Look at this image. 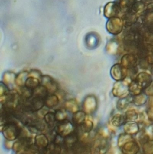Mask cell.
<instances>
[{
    "instance_id": "obj_32",
    "label": "cell",
    "mask_w": 153,
    "mask_h": 154,
    "mask_svg": "<svg viewBox=\"0 0 153 154\" xmlns=\"http://www.w3.org/2000/svg\"><path fill=\"white\" fill-rule=\"evenodd\" d=\"M11 140H7L5 141V147L8 149H12V147H13V144H12L11 143Z\"/></svg>"
},
{
    "instance_id": "obj_33",
    "label": "cell",
    "mask_w": 153,
    "mask_h": 154,
    "mask_svg": "<svg viewBox=\"0 0 153 154\" xmlns=\"http://www.w3.org/2000/svg\"><path fill=\"white\" fill-rule=\"evenodd\" d=\"M149 103L150 106H153V96H151V98L149 99Z\"/></svg>"
},
{
    "instance_id": "obj_7",
    "label": "cell",
    "mask_w": 153,
    "mask_h": 154,
    "mask_svg": "<svg viewBox=\"0 0 153 154\" xmlns=\"http://www.w3.org/2000/svg\"><path fill=\"white\" fill-rule=\"evenodd\" d=\"M41 85L47 88L49 92L54 93L58 89V86L57 82L51 76L48 75H42L41 80Z\"/></svg>"
},
{
    "instance_id": "obj_21",
    "label": "cell",
    "mask_w": 153,
    "mask_h": 154,
    "mask_svg": "<svg viewBox=\"0 0 153 154\" xmlns=\"http://www.w3.org/2000/svg\"><path fill=\"white\" fill-rule=\"evenodd\" d=\"M127 96L123 97V98L119 100L117 103V108L119 110H124L127 108L131 101H133V99H131L129 97Z\"/></svg>"
},
{
    "instance_id": "obj_11",
    "label": "cell",
    "mask_w": 153,
    "mask_h": 154,
    "mask_svg": "<svg viewBox=\"0 0 153 154\" xmlns=\"http://www.w3.org/2000/svg\"><path fill=\"white\" fill-rule=\"evenodd\" d=\"M122 65L126 69L136 71L137 66V59L134 56L130 55H126L122 58Z\"/></svg>"
},
{
    "instance_id": "obj_9",
    "label": "cell",
    "mask_w": 153,
    "mask_h": 154,
    "mask_svg": "<svg viewBox=\"0 0 153 154\" xmlns=\"http://www.w3.org/2000/svg\"><path fill=\"white\" fill-rule=\"evenodd\" d=\"M49 144L48 138L45 134H38L35 137L34 145L39 150L46 151Z\"/></svg>"
},
{
    "instance_id": "obj_19",
    "label": "cell",
    "mask_w": 153,
    "mask_h": 154,
    "mask_svg": "<svg viewBox=\"0 0 153 154\" xmlns=\"http://www.w3.org/2000/svg\"><path fill=\"white\" fill-rule=\"evenodd\" d=\"M65 107L68 111L73 113L76 112L79 109L77 103L73 99L67 100L65 103Z\"/></svg>"
},
{
    "instance_id": "obj_25",
    "label": "cell",
    "mask_w": 153,
    "mask_h": 154,
    "mask_svg": "<svg viewBox=\"0 0 153 154\" xmlns=\"http://www.w3.org/2000/svg\"><path fill=\"white\" fill-rule=\"evenodd\" d=\"M81 128L85 133H88L93 129L94 127L93 122L89 119L85 120V121L80 125Z\"/></svg>"
},
{
    "instance_id": "obj_28",
    "label": "cell",
    "mask_w": 153,
    "mask_h": 154,
    "mask_svg": "<svg viewBox=\"0 0 153 154\" xmlns=\"http://www.w3.org/2000/svg\"><path fill=\"white\" fill-rule=\"evenodd\" d=\"M144 150L146 154L153 153V140H148L144 143Z\"/></svg>"
},
{
    "instance_id": "obj_2",
    "label": "cell",
    "mask_w": 153,
    "mask_h": 154,
    "mask_svg": "<svg viewBox=\"0 0 153 154\" xmlns=\"http://www.w3.org/2000/svg\"><path fill=\"white\" fill-rule=\"evenodd\" d=\"M73 124L67 119L58 122L55 127L56 134L64 137L73 131Z\"/></svg>"
},
{
    "instance_id": "obj_1",
    "label": "cell",
    "mask_w": 153,
    "mask_h": 154,
    "mask_svg": "<svg viewBox=\"0 0 153 154\" xmlns=\"http://www.w3.org/2000/svg\"><path fill=\"white\" fill-rule=\"evenodd\" d=\"M2 126H3L2 128V132L7 140L13 141L19 137L22 134V128L14 120Z\"/></svg>"
},
{
    "instance_id": "obj_20",
    "label": "cell",
    "mask_w": 153,
    "mask_h": 154,
    "mask_svg": "<svg viewBox=\"0 0 153 154\" xmlns=\"http://www.w3.org/2000/svg\"><path fill=\"white\" fill-rule=\"evenodd\" d=\"M143 90L141 86L136 82L135 80L131 81L129 85V92L133 95H136L141 93V91Z\"/></svg>"
},
{
    "instance_id": "obj_10",
    "label": "cell",
    "mask_w": 153,
    "mask_h": 154,
    "mask_svg": "<svg viewBox=\"0 0 153 154\" xmlns=\"http://www.w3.org/2000/svg\"><path fill=\"white\" fill-rule=\"evenodd\" d=\"M122 147V151L124 154H136L138 153L140 149L138 144L135 141L133 140L127 142Z\"/></svg>"
},
{
    "instance_id": "obj_34",
    "label": "cell",
    "mask_w": 153,
    "mask_h": 154,
    "mask_svg": "<svg viewBox=\"0 0 153 154\" xmlns=\"http://www.w3.org/2000/svg\"><path fill=\"white\" fill-rule=\"evenodd\" d=\"M151 73H152V74L153 75V66L152 68H151Z\"/></svg>"
},
{
    "instance_id": "obj_12",
    "label": "cell",
    "mask_w": 153,
    "mask_h": 154,
    "mask_svg": "<svg viewBox=\"0 0 153 154\" xmlns=\"http://www.w3.org/2000/svg\"><path fill=\"white\" fill-rule=\"evenodd\" d=\"M86 113L84 111H78L73 113L72 117L73 124L76 126H80L86 120Z\"/></svg>"
},
{
    "instance_id": "obj_27",
    "label": "cell",
    "mask_w": 153,
    "mask_h": 154,
    "mask_svg": "<svg viewBox=\"0 0 153 154\" xmlns=\"http://www.w3.org/2000/svg\"><path fill=\"white\" fill-rule=\"evenodd\" d=\"M55 113L57 121H61L67 119V115L65 111L61 109L57 110Z\"/></svg>"
},
{
    "instance_id": "obj_13",
    "label": "cell",
    "mask_w": 153,
    "mask_h": 154,
    "mask_svg": "<svg viewBox=\"0 0 153 154\" xmlns=\"http://www.w3.org/2000/svg\"><path fill=\"white\" fill-rule=\"evenodd\" d=\"M124 129L126 133L131 135L137 133L139 131V127L136 122L129 121L125 123Z\"/></svg>"
},
{
    "instance_id": "obj_22",
    "label": "cell",
    "mask_w": 153,
    "mask_h": 154,
    "mask_svg": "<svg viewBox=\"0 0 153 154\" xmlns=\"http://www.w3.org/2000/svg\"><path fill=\"white\" fill-rule=\"evenodd\" d=\"M16 75L13 72H6L3 75V80L4 83L7 84H12L15 82Z\"/></svg>"
},
{
    "instance_id": "obj_3",
    "label": "cell",
    "mask_w": 153,
    "mask_h": 154,
    "mask_svg": "<svg viewBox=\"0 0 153 154\" xmlns=\"http://www.w3.org/2000/svg\"><path fill=\"white\" fill-rule=\"evenodd\" d=\"M129 83L125 80L118 81L114 84L112 94L116 97H125L128 94Z\"/></svg>"
},
{
    "instance_id": "obj_30",
    "label": "cell",
    "mask_w": 153,
    "mask_h": 154,
    "mask_svg": "<svg viewBox=\"0 0 153 154\" xmlns=\"http://www.w3.org/2000/svg\"><path fill=\"white\" fill-rule=\"evenodd\" d=\"M145 92L148 96H153V82L147 88L145 89Z\"/></svg>"
},
{
    "instance_id": "obj_16",
    "label": "cell",
    "mask_w": 153,
    "mask_h": 154,
    "mask_svg": "<svg viewBox=\"0 0 153 154\" xmlns=\"http://www.w3.org/2000/svg\"><path fill=\"white\" fill-rule=\"evenodd\" d=\"M29 76V72L28 71H23L21 72L16 76V83L17 85L20 87L25 86L26 81Z\"/></svg>"
},
{
    "instance_id": "obj_23",
    "label": "cell",
    "mask_w": 153,
    "mask_h": 154,
    "mask_svg": "<svg viewBox=\"0 0 153 154\" xmlns=\"http://www.w3.org/2000/svg\"><path fill=\"white\" fill-rule=\"evenodd\" d=\"M44 121L49 126H51L54 125L56 120L55 113L52 112H47L44 116Z\"/></svg>"
},
{
    "instance_id": "obj_17",
    "label": "cell",
    "mask_w": 153,
    "mask_h": 154,
    "mask_svg": "<svg viewBox=\"0 0 153 154\" xmlns=\"http://www.w3.org/2000/svg\"><path fill=\"white\" fill-rule=\"evenodd\" d=\"M127 122L125 116L121 114H117L112 118L111 123L115 127H119L124 125Z\"/></svg>"
},
{
    "instance_id": "obj_15",
    "label": "cell",
    "mask_w": 153,
    "mask_h": 154,
    "mask_svg": "<svg viewBox=\"0 0 153 154\" xmlns=\"http://www.w3.org/2000/svg\"><path fill=\"white\" fill-rule=\"evenodd\" d=\"M41 85V80L33 76H29L26 81L25 87L31 90H34Z\"/></svg>"
},
{
    "instance_id": "obj_6",
    "label": "cell",
    "mask_w": 153,
    "mask_h": 154,
    "mask_svg": "<svg viewBox=\"0 0 153 154\" xmlns=\"http://www.w3.org/2000/svg\"><path fill=\"white\" fill-rule=\"evenodd\" d=\"M110 74L116 81H122L126 77V69L119 64H116L111 67Z\"/></svg>"
},
{
    "instance_id": "obj_31",
    "label": "cell",
    "mask_w": 153,
    "mask_h": 154,
    "mask_svg": "<svg viewBox=\"0 0 153 154\" xmlns=\"http://www.w3.org/2000/svg\"><path fill=\"white\" fill-rule=\"evenodd\" d=\"M148 116L150 120L153 121V106H150L147 112Z\"/></svg>"
},
{
    "instance_id": "obj_24",
    "label": "cell",
    "mask_w": 153,
    "mask_h": 154,
    "mask_svg": "<svg viewBox=\"0 0 153 154\" xmlns=\"http://www.w3.org/2000/svg\"><path fill=\"white\" fill-rule=\"evenodd\" d=\"M132 137L130 134L127 133H122L119 135L118 140L119 146H122L126 143L132 140Z\"/></svg>"
},
{
    "instance_id": "obj_29",
    "label": "cell",
    "mask_w": 153,
    "mask_h": 154,
    "mask_svg": "<svg viewBox=\"0 0 153 154\" xmlns=\"http://www.w3.org/2000/svg\"><path fill=\"white\" fill-rule=\"evenodd\" d=\"M29 76H33L41 80L42 75L40 71L37 70H32L29 72Z\"/></svg>"
},
{
    "instance_id": "obj_26",
    "label": "cell",
    "mask_w": 153,
    "mask_h": 154,
    "mask_svg": "<svg viewBox=\"0 0 153 154\" xmlns=\"http://www.w3.org/2000/svg\"><path fill=\"white\" fill-rule=\"evenodd\" d=\"M125 116L127 122L135 121L138 118L137 112L134 109L128 110L126 112Z\"/></svg>"
},
{
    "instance_id": "obj_5",
    "label": "cell",
    "mask_w": 153,
    "mask_h": 154,
    "mask_svg": "<svg viewBox=\"0 0 153 154\" xmlns=\"http://www.w3.org/2000/svg\"><path fill=\"white\" fill-rule=\"evenodd\" d=\"M79 137L78 133L76 131H73L71 133L64 137L63 146L66 150L72 151L75 146L79 141Z\"/></svg>"
},
{
    "instance_id": "obj_18",
    "label": "cell",
    "mask_w": 153,
    "mask_h": 154,
    "mask_svg": "<svg viewBox=\"0 0 153 154\" xmlns=\"http://www.w3.org/2000/svg\"><path fill=\"white\" fill-rule=\"evenodd\" d=\"M147 100V95L146 94L141 93L139 94L135 95L133 98V102L136 106H141L146 103Z\"/></svg>"
},
{
    "instance_id": "obj_8",
    "label": "cell",
    "mask_w": 153,
    "mask_h": 154,
    "mask_svg": "<svg viewBox=\"0 0 153 154\" xmlns=\"http://www.w3.org/2000/svg\"><path fill=\"white\" fill-rule=\"evenodd\" d=\"M135 80L141 88L145 90L152 82V76L145 72H142L138 74Z\"/></svg>"
},
{
    "instance_id": "obj_4",
    "label": "cell",
    "mask_w": 153,
    "mask_h": 154,
    "mask_svg": "<svg viewBox=\"0 0 153 154\" xmlns=\"http://www.w3.org/2000/svg\"><path fill=\"white\" fill-rule=\"evenodd\" d=\"M97 106V100L93 95L86 96L83 101V109L86 114H91L94 113L96 110Z\"/></svg>"
},
{
    "instance_id": "obj_14",
    "label": "cell",
    "mask_w": 153,
    "mask_h": 154,
    "mask_svg": "<svg viewBox=\"0 0 153 154\" xmlns=\"http://www.w3.org/2000/svg\"><path fill=\"white\" fill-rule=\"evenodd\" d=\"M59 103V99L57 95L52 94L48 95L45 101V106L48 108H55L58 105Z\"/></svg>"
}]
</instances>
